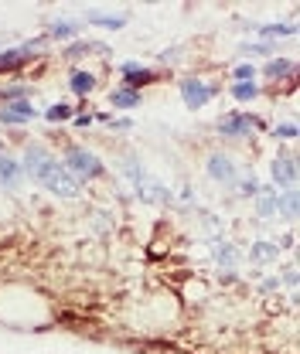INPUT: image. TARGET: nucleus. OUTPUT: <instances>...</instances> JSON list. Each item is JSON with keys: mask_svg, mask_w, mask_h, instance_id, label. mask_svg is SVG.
I'll use <instances>...</instances> for the list:
<instances>
[{"mask_svg": "<svg viewBox=\"0 0 300 354\" xmlns=\"http://www.w3.org/2000/svg\"><path fill=\"white\" fill-rule=\"evenodd\" d=\"M21 167H24V174L31 177V180H38L44 191L55 194V198L76 201V198L82 194V184L65 171L62 157H58L48 143H42V140H28V143H24V150H21Z\"/></svg>", "mask_w": 300, "mask_h": 354, "instance_id": "obj_1", "label": "nucleus"}, {"mask_svg": "<svg viewBox=\"0 0 300 354\" xmlns=\"http://www.w3.org/2000/svg\"><path fill=\"white\" fill-rule=\"evenodd\" d=\"M62 164H65V171L76 177L79 184L106 180V160L96 150H89L86 143H65L62 147Z\"/></svg>", "mask_w": 300, "mask_h": 354, "instance_id": "obj_2", "label": "nucleus"}, {"mask_svg": "<svg viewBox=\"0 0 300 354\" xmlns=\"http://www.w3.org/2000/svg\"><path fill=\"white\" fill-rule=\"evenodd\" d=\"M270 130V123L256 116V113H249V109H239V113H222L218 120H215V133L222 136V140H253L256 133H266Z\"/></svg>", "mask_w": 300, "mask_h": 354, "instance_id": "obj_3", "label": "nucleus"}, {"mask_svg": "<svg viewBox=\"0 0 300 354\" xmlns=\"http://www.w3.org/2000/svg\"><path fill=\"white\" fill-rule=\"evenodd\" d=\"M116 72H120V86L136 88V92H143V88H150V86H161L171 75L168 68H154V65H143V62H120Z\"/></svg>", "mask_w": 300, "mask_h": 354, "instance_id": "obj_4", "label": "nucleus"}, {"mask_svg": "<svg viewBox=\"0 0 300 354\" xmlns=\"http://www.w3.org/2000/svg\"><path fill=\"white\" fill-rule=\"evenodd\" d=\"M177 88H181V102H184V106H188L191 113L205 109V106L212 102L215 95L222 92V88H218V82L205 79V75H184V79L177 82Z\"/></svg>", "mask_w": 300, "mask_h": 354, "instance_id": "obj_5", "label": "nucleus"}, {"mask_svg": "<svg viewBox=\"0 0 300 354\" xmlns=\"http://www.w3.org/2000/svg\"><path fill=\"white\" fill-rule=\"evenodd\" d=\"M297 177H300V167H297V153H294V150H280V153L270 160V187H273V191H290V187H297Z\"/></svg>", "mask_w": 300, "mask_h": 354, "instance_id": "obj_6", "label": "nucleus"}, {"mask_svg": "<svg viewBox=\"0 0 300 354\" xmlns=\"http://www.w3.org/2000/svg\"><path fill=\"white\" fill-rule=\"evenodd\" d=\"M205 174L212 177L215 184H222V187H229V191H232V187H236V177L242 174V171H239L236 157H232L229 150H222V147H218V150H212V153L205 157Z\"/></svg>", "mask_w": 300, "mask_h": 354, "instance_id": "obj_7", "label": "nucleus"}, {"mask_svg": "<svg viewBox=\"0 0 300 354\" xmlns=\"http://www.w3.org/2000/svg\"><path fill=\"white\" fill-rule=\"evenodd\" d=\"M38 116H42V113L35 109L31 99H21V102H7V106H0V127H3V130H24V127H31Z\"/></svg>", "mask_w": 300, "mask_h": 354, "instance_id": "obj_8", "label": "nucleus"}, {"mask_svg": "<svg viewBox=\"0 0 300 354\" xmlns=\"http://www.w3.org/2000/svg\"><path fill=\"white\" fill-rule=\"evenodd\" d=\"M82 17H65V14H58V17H51L48 24H44V38H48V44L51 41H79V35H82Z\"/></svg>", "mask_w": 300, "mask_h": 354, "instance_id": "obj_9", "label": "nucleus"}, {"mask_svg": "<svg viewBox=\"0 0 300 354\" xmlns=\"http://www.w3.org/2000/svg\"><path fill=\"white\" fill-rule=\"evenodd\" d=\"M24 167H21V157H14V153H3L0 157V194H17L21 187H24Z\"/></svg>", "mask_w": 300, "mask_h": 354, "instance_id": "obj_10", "label": "nucleus"}, {"mask_svg": "<svg viewBox=\"0 0 300 354\" xmlns=\"http://www.w3.org/2000/svg\"><path fill=\"white\" fill-rule=\"evenodd\" d=\"M96 88H99V72H96V68H89V65H76V68L69 72V92H72L79 102H86Z\"/></svg>", "mask_w": 300, "mask_h": 354, "instance_id": "obj_11", "label": "nucleus"}, {"mask_svg": "<svg viewBox=\"0 0 300 354\" xmlns=\"http://www.w3.org/2000/svg\"><path fill=\"white\" fill-rule=\"evenodd\" d=\"M35 95V82L31 79H10V82H0V106L7 102H21V99H31Z\"/></svg>", "mask_w": 300, "mask_h": 354, "instance_id": "obj_12", "label": "nucleus"}, {"mask_svg": "<svg viewBox=\"0 0 300 354\" xmlns=\"http://www.w3.org/2000/svg\"><path fill=\"white\" fill-rule=\"evenodd\" d=\"M140 102H143V92H136V88H127V86H113L109 88V113H113V109L130 113V109H136Z\"/></svg>", "mask_w": 300, "mask_h": 354, "instance_id": "obj_13", "label": "nucleus"}, {"mask_svg": "<svg viewBox=\"0 0 300 354\" xmlns=\"http://www.w3.org/2000/svg\"><path fill=\"white\" fill-rule=\"evenodd\" d=\"M58 55L65 62H76V58H89V55H109V48L99 41H72V44H65Z\"/></svg>", "mask_w": 300, "mask_h": 354, "instance_id": "obj_14", "label": "nucleus"}, {"mask_svg": "<svg viewBox=\"0 0 300 354\" xmlns=\"http://www.w3.org/2000/svg\"><path fill=\"white\" fill-rule=\"evenodd\" d=\"M82 24H96V28H106V31H120L130 24V14H99V10H86Z\"/></svg>", "mask_w": 300, "mask_h": 354, "instance_id": "obj_15", "label": "nucleus"}, {"mask_svg": "<svg viewBox=\"0 0 300 354\" xmlns=\"http://www.w3.org/2000/svg\"><path fill=\"white\" fill-rule=\"evenodd\" d=\"M249 259L259 266H270L280 259V242H266V239H256L253 245H249Z\"/></svg>", "mask_w": 300, "mask_h": 354, "instance_id": "obj_16", "label": "nucleus"}, {"mask_svg": "<svg viewBox=\"0 0 300 354\" xmlns=\"http://www.w3.org/2000/svg\"><path fill=\"white\" fill-rule=\"evenodd\" d=\"M72 116H76V106L72 102H51L42 113V120L48 127H65V123H72Z\"/></svg>", "mask_w": 300, "mask_h": 354, "instance_id": "obj_17", "label": "nucleus"}, {"mask_svg": "<svg viewBox=\"0 0 300 354\" xmlns=\"http://www.w3.org/2000/svg\"><path fill=\"white\" fill-rule=\"evenodd\" d=\"M259 38H297V21H276V24H259Z\"/></svg>", "mask_w": 300, "mask_h": 354, "instance_id": "obj_18", "label": "nucleus"}, {"mask_svg": "<svg viewBox=\"0 0 300 354\" xmlns=\"http://www.w3.org/2000/svg\"><path fill=\"white\" fill-rule=\"evenodd\" d=\"M229 95H232L236 102H256L259 95H263V86H259V82H232V86H229Z\"/></svg>", "mask_w": 300, "mask_h": 354, "instance_id": "obj_19", "label": "nucleus"}, {"mask_svg": "<svg viewBox=\"0 0 300 354\" xmlns=\"http://www.w3.org/2000/svg\"><path fill=\"white\" fill-rule=\"evenodd\" d=\"M232 82H259V65L256 62H239V65H232Z\"/></svg>", "mask_w": 300, "mask_h": 354, "instance_id": "obj_20", "label": "nucleus"}, {"mask_svg": "<svg viewBox=\"0 0 300 354\" xmlns=\"http://www.w3.org/2000/svg\"><path fill=\"white\" fill-rule=\"evenodd\" d=\"M242 48V55H246V62H253V58H273V41H246L239 44Z\"/></svg>", "mask_w": 300, "mask_h": 354, "instance_id": "obj_21", "label": "nucleus"}, {"mask_svg": "<svg viewBox=\"0 0 300 354\" xmlns=\"http://www.w3.org/2000/svg\"><path fill=\"white\" fill-rule=\"evenodd\" d=\"M270 136H276V140H297V123L294 120H287V123H276V127H270Z\"/></svg>", "mask_w": 300, "mask_h": 354, "instance_id": "obj_22", "label": "nucleus"}, {"mask_svg": "<svg viewBox=\"0 0 300 354\" xmlns=\"http://www.w3.org/2000/svg\"><path fill=\"white\" fill-rule=\"evenodd\" d=\"M109 130L130 133V130H133V120H130V116H113V123H109Z\"/></svg>", "mask_w": 300, "mask_h": 354, "instance_id": "obj_23", "label": "nucleus"}, {"mask_svg": "<svg viewBox=\"0 0 300 354\" xmlns=\"http://www.w3.org/2000/svg\"><path fill=\"white\" fill-rule=\"evenodd\" d=\"M3 153H7V140L0 136V157H3Z\"/></svg>", "mask_w": 300, "mask_h": 354, "instance_id": "obj_24", "label": "nucleus"}]
</instances>
